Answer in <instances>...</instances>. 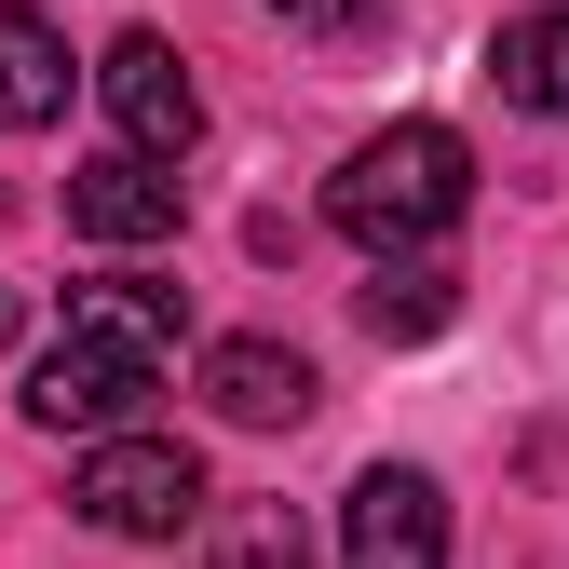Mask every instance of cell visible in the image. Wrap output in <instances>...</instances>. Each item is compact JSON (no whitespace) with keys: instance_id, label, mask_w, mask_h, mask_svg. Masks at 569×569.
Segmentation results:
<instances>
[{"instance_id":"1","label":"cell","mask_w":569,"mask_h":569,"mask_svg":"<svg viewBox=\"0 0 569 569\" xmlns=\"http://www.w3.org/2000/svg\"><path fill=\"white\" fill-rule=\"evenodd\" d=\"M461 203H475V150H461L448 122H380L367 150L326 177V218L367 258H420L435 231H461Z\"/></svg>"},{"instance_id":"2","label":"cell","mask_w":569,"mask_h":569,"mask_svg":"<svg viewBox=\"0 0 569 569\" xmlns=\"http://www.w3.org/2000/svg\"><path fill=\"white\" fill-rule=\"evenodd\" d=\"M109 542H177L218 488H203V461L177 448V435H96V461H82V488H68Z\"/></svg>"},{"instance_id":"3","label":"cell","mask_w":569,"mask_h":569,"mask_svg":"<svg viewBox=\"0 0 569 569\" xmlns=\"http://www.w3.org/2000/svg\"><path fill=\"white\" fill-rule=\"evenodd\" d=\"M150 352H122V339H96V326H68L41 367H28V420L41 435H136V407H150Z\"/></svg>"},{"instance_id":"4","label":"cell","mask_w":569,"mask_h":569,"mask_svg":"<svg viewBox=\"0 0 569 569\" xmlns=\"http://www.w3.org/2000/svg\"><path fill=\"white\" fill-rule=\"evenodd\" d=\"M339 569H448V488L420 475V461L352 475V502H339Z\"/></svg>"},{"instance_id":"5","label":"cell","mask_w":569,"mask_h":569,"mask_svg":"<svg viewBox=\"0 0 569 569\" xmlns=\"http://www.w3.org/2000/svg\"><path fill=\"white\" fill-rule=\"evenodd\" d=\"M96 96H109V122H122V150H190V136H203V82H190V68H177V41L163 28H122L109 54H96Z\"/></svg>"},{"instance_id":"6","label":"cell","mask_w":569,"mask_h":569,"mask_svg":"<svg viewBox=\"0 0 569 569\" xmlns=\"http://www.w3.org/2000/svg\"><path fill=\"white\" fill-rule=\"evenodd\" d=\"M312 393H326V380H312L284 339H218V352H203V407L244 420V435H299Z\"/></svg>"},{"instance_id":"7","label":"cell","mask_w":569,"mask_h":569,"mask_svg":"<svg viewBox=\"0 0 569 569\" xmlns=\"http://www.w3.org/2000/svg\"><path fill=\"white\" fill-rule=\"evenodd\" d=\"M68 231H82V244H163V231H177V177H163V150H109V163H82V177H68Z\"/></svg>"},{"instance_id":"8","label":"cell","mask_w":569,"mask_h":569,"mask_svg":"<svg viewBox=\"0 0 569 569\" xmlns=\"http://www.w3.org/2000/svg\"><path fill=\"white\" fill-rule=\"evenodd\" d=\"M68 41L28 14V0H0V136H41V122H68Z\"/></svg>"},{"instance_id":"9","label":"cell","mask_w":569,"mask_h":569,"mask_svg":"<svg viewBox=\"0 0 569 569\" xmlns=\"http://www.w3.org/2000/svg\"><path fill=\"white\" fill-rule=\"evenodd\" d=\"M68 326H96V339H122V352H163L190 339V299L177 284H150V271H96V284H68Z\"/></svg>"},{"instance_id":"10","label":"cell","mask_w":569,"mask_h":569,"mask_svg":"<svg viewBox=\"0 0 569 569\" xmlns=\"http://www.w3.org/2000/svg\"><path fill=\"white\" fill-rule=\"evenodd\" d=\"M488 82H502L529 122H569V0H542V14H516L502 41H488Z\"/></svg>"},{"instance_id":"11","label":"cell","mask_w":569,"mask_h":569,"mask_svg":"<svg viewBox=\"0 0 569 569\" xmlns=\"http://www.w3.org/2000/svg\"><path fill=\"white\" fill-rule=\"evenodd\" d=\"M461 312V271H435V258H380V284H367V326L380 339H435Z\"/></svg>"},{"instance_id":"12","label":"cell","mask_w":569,"mask_h":569,"mask_svg":"<svg viewBox=\"0 0 569 569\" xmlns=\"http://www.w3.org/2000/svg\"><path fill=\"white\" fill-rule=\"evenodd\" d=\"M203 569H312V529L284 516V502H244L218 542H203Z\"/></svg>"},{"instance_id":"13","label":"cell","mask_w":569,"mask_h":569,"mask_svg":"<svg viewBox=\"0 0 569 569\" xmlns=\"http://www.w3.org/2000/svg\"><path fill=\"white\" fill-rule=\"evenodd\" d=\"M271 14H284V28H299V41H352V28H380V14H393V0H271Z\"/></svg>"},{"instance_id":"14","label":"cell","mask_w":569,"mask_h":569,"mask_svg":"<svg viewBox=\"0 0 569 569\" xmlns=\"http://www.w3.org/2000/svg\"><path fill=\"white\" fill-rule=\"evenodd\" d=\"M0 339H14V284H0Z\"/></svg>"}]
</instances>
